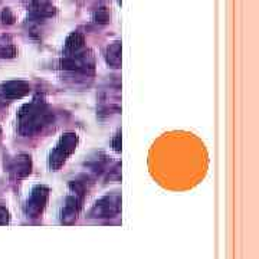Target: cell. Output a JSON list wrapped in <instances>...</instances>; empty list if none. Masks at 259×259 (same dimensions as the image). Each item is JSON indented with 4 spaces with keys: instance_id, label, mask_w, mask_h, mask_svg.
I'll return each instance as SVG.
<instances>
[{
    "instance_id": "30bf717a",
    "label": "cell",
    "mask_w": 259,
    "mask_h": 259,
    "mask_svg": "<svg viewBox=\"0 0 259 259\" xmlns=\"http://www.w3.org/2000/svg\"><path fill=\"white\" fill-rule=\"evenodd\" d=\"M105 59L107 64L111 68H120L121 66V44L120 42H114L110 47L107 48L105 52Z\"/></svg>"
},
{
    "instance_id": "6da1fadb",
    "label": "cell",
    "mask_w": 259,
    "mask_h": 259,
    "mask_svg": "<svg viewBox=\"0 0 259 259\" xmlns=\"http://www.w3.org/2000/svg\"><path fill=\"white\" fill-rule=\"evenodd\" d=\"M52 121V112L48 108L47 102L39 95L25 105L18 112L19 133L22 136H33L45 128Z\"/></svg>"
},
{
    "instance_id": "3957f363",
    "label": "cell",
    "mask_w": 259,
    "mask_h": 259,
    "mask_svg": "<svg viewBox=\"0 0 259 259\" xmlns=\"http://www.w3.org/2000/svg\"><path fill=\"white\" fill-rule=\"evenodd\" d=\"M83 196H85V186L82 182H72L71 183V192L65 199L64 207L61 212V222L71 223L76 219L83 204Z\"/></svg>"
},
{
    "instance_id": "4fadbf2b",
    "label": "cell",
    "mask_w": 259,
    "mask_h": 259,
    "mask_svg": "<svg viewBox=\"0 0 259 259\" xmlns=\"http://www.w3.org/2000/svg\"><path fill=\"white\" fill-rule=\"evenodd\" d=\"M9 222V213L5 207L0 206V225H6Z\"/></svg>"
},
{
    "instance_id": "277c9868",
    "label": "cell",
    "mask_w": 259,
    "mask_h": 259,
    "mask_svg": "<svg viewBox=\"0 0 259 259\" xmlns=\"http://www.w3.org/2000/svg\"><path fill=\"white\" fill-rule=\"evenodd\" d=\"M121 212V196L117 192L101 197L90 212L91 218L95 219H110L115 218Z\"/></svg>"
},
{
    "instance_id": "9a60e30c",
    "label": "cell",
    "mask_w": 259,
    "mask_h": 259,
    "mask_svg": "<svg viewBox=\"0 0 259 259\" xmlns=\"http://www.w3.org/2000/svg\"><path fill=\"white\" fill-rule=\"evenodd\" d=\"M97 19H100V22H102V23H105V22L108 20L107 12H105V10H100V13H97Z\"/></svg>"
},
{
    "instance_id": "5bb4252c",
    "label": "cell",
    "mask_w": 259,
    "mask_h": 259,
    "mask_svg": "<svg viewBox=\"0 0 259 259\" xmlns=\"http://www.w3.org/2000/svg\"><path fill=\"white\" fill-rule=\"evenodd\" d=\"M112 146L115 151H121V133H117L115 137L112 140Z\"/></svg>"
},
{
    "instance_id": "52a82bcc",
    "label": "cell",
    "mask_w": 259,
    "mask_h": 259,
    "mask_svg": "<svg viewBox=\"0 0 259 259\" xmlns=\"http://www.w3.org/2000/svg\"><path fill=\"white\" fill-rule=\"evenodd\" d=\"M32 168V161L30 157L26 154H20L18 157H15L12 160L9 166V171L12 173V176L16 179H22V177L28 176Z\"/></svg>"
},
{
    "instance_id": "5b68a950",
    "label": "cell",
    "mask_w": 259,
    "mask_h": 259,
    "mask_svg": "<svg viewBox=\"0 0 259 259\" xmlns=\"http://www.w3.org/2000/svg\"><path fill=\"white\" fill-rule=\"evenodd\" d=\"M48 196H49V189L47 186L39 185L32 189L30 197L28 199L26 206H25V212H26L28 218L35 219V218H39L42 214L45 206H47Z\"/></svg>"
},
{
    "instance_id": "8992f818",
    "label": "cell",
    "mask_w": 259,
    "mask_h": 259,
    "mask_svg": "<svg viewBox=\"0 0 259 259\" xmlns=\"http://www.w3.org/2000/svg\"><path fill=\"white\" fill-rule=\"evenodd\" d=\"M30 91L29 83L23 81H8L0 83V102H10L23 98Z\"/></svg>"
},
{
    "instance_id": "7c38bea8",
    "label": "cell",
    "mask_w": 259,
    "mask_h": 259,
    "mask_svg": "<svg viewBox=\"0 0 259 259\" xmlns=\"http://www.w3.org/2000/svg\"><path fill=\"white\" fill-rule=\"evenodd\" d=\"M0 22L6 25H12L15 23V15L10 12V9H3L0 13Z\"/></svg>"
},
{
    "instance_id": "8fae6325",
    "label": "cell",
    "mask_w": 259,
    "mask_h": 259,
    "mask_svg": "<svg viewBox=\"0 0 259 259\" xmlns=\"http://www.w3.org/2000/svg\"><path fill=\"white\" fill-rule=\"evenodd\" d=\"M16 55V48L13 45H0V58H13Z\"/></svg>"
},
{
    "instance_id": "7a4b0ae2",
    "label": "cell",
    "mask_w": 259,
    "mask_h": 259,
    "mask_svg": "<svg viewBox=\"0 0 259 259\" xmlns=\"http://www.w3.org/2000/svg\"><path fill=\"white\" fill-rule=\"evenodd\" d=\"M78 136L75 133H65L64 136L56 143V146L52 148L48 158V166L52 171H58L61 167L64 166L68 157L72 156L76 146H78Z\"/></svg>"
},
{
    "instance_id": "ba28073f",
    "label": "cell",
    "mask_w": 259,
    "mask_h": 259,
    "mask_svg": "<svg viewBox=\"0 0 259 259\" xmlns=\"http://www.w3.org/2000/svg\"><path fill=\"white\" fill-rule=\"evenodd\" d=\"M85 48V37L79 32H72L69 36L66 37L64 45V54L65 55H72L78 54Z\"/></svg>"
},
{
    "instance_id": "9c48e42d",
    "label": "cell",
    "mask_w": 259,
    "mask_h": 259,
    "mask_svg": "<svg viewBox=\"0 0 259 259\" xmlns=\"http://www.w3.org/2000/svg\"><path fill=\"white\" fill-rule=\"evenodd\" d=\"M32 13L37 19L51 18L55 15V8L49 3V0H33L32 2Z\"/></svg>"
}]
</instances>
